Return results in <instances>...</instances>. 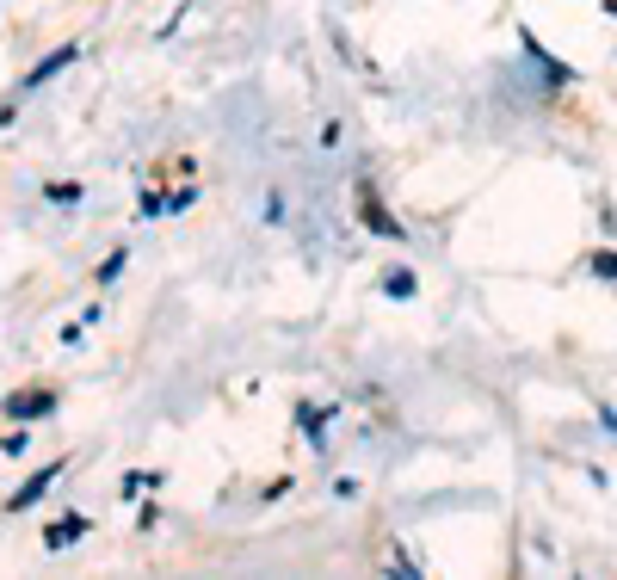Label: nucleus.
<instances>
[{
	"label": "nucleus",
	"instance_id": "20e7f679",
	"mask_svg": "<svg viewBox=\"0 0 617 580\" xmlns=\"http://www.w3.org/2000/svg\"><path fill=\"white\" fill-rule=\"evenodd\" d=\"M75 56H81L75 44H62V50H50V56H44V62H38V68H31V75H25V93H38L44 81H56V75H62V68L75 62Z\"/></svg>",
	"mask_w": 617,
	"mask_h": 580
},
{
	"label": "nucleus",
	"instance_id": "6e6552de",
	"mask_svg": "<svg viewBox=\"0 0 617 580\" xmlns=\"http://www.w3.org/2000/svg\"><path fill=\"white\" fill-rule=\"evenodd\" d=\"M383 290H389V297H414V272H389Z\"/></svg>",
	"mask_w": 617,
	"mask_h": 580
},
{
	"label": "nucleus",
	"instance_id": "9d476101",
	"mask_svg": "<svg viewBox=\"0 0 617 580\" xmlns=\"http://www.w3.org/2000/svg\"><path fill=\"white\" fill-rule=\"evenodd\" d=\"M599 278H617V253H593V260H587Z\"/></svg>",
	"mask_w": 617,
	"mask_h": 580
},
{
	"label": "nucleus",
	"instance_id": "f03ea898",
	"mask_svg": "<svg viewBox=\"0 0 617 580\" xmlns=\"http://www.w3.org/2000/svg\"><path fill=\"white\" fill-rule=\"evenodd\" d=\"M50 408H56V389H19V395H7V414L13 420H38Z\"/></svg>",
	"mask_w": 617,
	"mask_h": 580
},
{
	"label": "nucleus",
	"instance_id": "423d86ee",
	"mask_svg": "<svg viewBox=\"0 0 617 580\" xmlns=\"http://www.w3.org/2000/svg\"><path fill=\"white\" fill-rule=\"evenodd\" d=\"M81 531H87V513H81V519H62V525H50V550H62V543H75Z\"/></svg>",
	"mask_w": 617,
	"mask_h": 580
},
{
	"label": "nucleus",
	"instance_id": "1a4fd4ad",
	"mask_svg": "<svg viewBox=\"0 0 617 580\" xmlns=\"http://www.w3.org/2000/svg\"><path fill=\"white\" fill-rule=\"evenodd\" d=\"M124 266H130V260H124V253H112V260H105V266H99V284H118V272H124Z\"/></svg>",
	"mask_w": 617,
	"mask_h": 580
},
{
	"label": "nucleus",
	"instance_id": "39448f33",
	"mask_svg": "<svg viewBox=\"0 0 617 580\" xmlns=\"http://www.w3.org/2000/svg\"><path fill=\"white\" fill-rule=\"evenodd\" d=\"M525 50H531V62H537V68H543V75H550V81H556V87H562V81H574V68H562V62H556V56H543V44H537V38H531V31H525Z\"/></svg>",
	"mask_w": 617,
	"mask_h": 580
},
{
	"label": "nucleus",
	"instance_id": "7ed1b4c3",
	"mask_svg": "<svg viewBox=\"0 0 617 580\" xmlns=\"http://www.w3.org/2000/svg\"><path fill=\"white\" fill-rule=\"evenodd\" d=\"M56 476H62V463H50V469H38V476H31V482H25V488H19V494L7 500V513H31V506H38V500H44V488H50Z\"/></svg>",
	"mask_w": 617,
	"mask_h": 580
},
{
	"label": "nucleus",
	"instance_id": "f257e3e1",
	"mask_svg": "<svg viewBox=\"0 0 617 580\" xmlns=\"http://www.w3.org/2000/svg\"><path fill=\"white\" fill-rule=\"evenodd\" d=\"M358 223H365L371 235H389V241H402V235H408V229H402V223H395V216L377 204V192H371V186H358Z\"/></svg>",
	"mask_w": 617,
	"mask_h": 580
},
{
	"label": "nucleus",
	"instance_id": "0eeeda50",
	"mask_svg": "<svg viewBox=\"0 0 617 580\" xmlns=\"http://www.w3.org/2000/svg\"><path fill=\"white\" fill-rule=\"evenodd\" d=\"M297 426H303L309 439L321 445V426H328V408H297Z\"/></svg>",
	"mask_w": 617,
	"mask_h": 580
}]
</instances>
